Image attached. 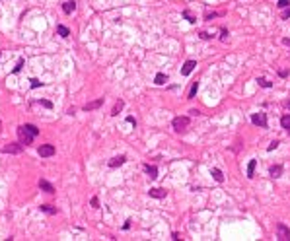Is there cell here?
<instances>
[{
  "label": "cell",
  "instance_id": "6da1fadb",
  "mask_svg": "<svg viewBox=\"0 0 290 241\" xmlns=\"http://www.w3.org/2000/svg\"><path fill=\"white\" fill-rule=\"evenodd\" d=\"M39 134V128L35 125H22L18 128V136H20V142L24 144V146H28V144L33 142V138Z\"/></svg>",
  "mask_w": 290,
  "mask_h": 241
},
{
  "label": "cell",
  "instance_id": "7a4b0ae2",
  "mask_svg": "<svg viewBox=\"0 0 290 241\" xmlns=\"http://www.w3.org/2000/svg\"><path fill=\"white\" fill-rule=\"evenodd\" d=\"M189 122H191V119H189V117H175L171 125H173V130L181 132L185 126H189Z\"/></svg>",
  "mask_w": 290,
  "mask_h": 241
},
{
  "label": "cell",
  "instance_id": "3957f363",
  "mask_svg": "<svg viewBox=\"0 0 290 241\" xmlns=\"http://www.w3.org/2000/svg\"><path fill=\"white\" fill-rule=\"evenodd\" d=\"M37 154L41 158H51V156H55V146H53V144H43V146L37 150Z\"/></svg>",
  "mask_w": 290,
  "mask_h": 241
},
{
  "label": "cell",
  "instance_id": "277c9868",
  "mask_svg": "<svg viewBox=\"0 0 290 241\" xmlns=\"http://www.w3.org/2000/svg\"><path fill=\"white\" fill-rule=\"evenodd\" d=\"M251 122L255 126H261V128H265L267 126V115L265 113H255L251 117Z\"/></svg>",
  "mask_w": 290,
  "mask_h": 241
},
{
  "label": "cell",
  "instance_id": "5b68a950",
  "mask_svg": "<svg viewBox=\"0 0 290 241\" xmlns=\"http://www.w3.org/2000/svg\"><path fill=\"white\" fill-rule=\"evenodd\" d=\"M4 154H22L24 152V144H6L2 148Z\"/></svg>",
  "mask_w": 290,
  "mask_h": 241
},
{
  "label": "cell",
  "instance_id": "8992f818",
  "mask_svg": "<svg viewBox=\"0 0 290 241\" xmlns=\"http://www.w3.org/2000/svg\"><path fill=\"white\" fill-rule=\"evenodd\" d=\"M277 232H278V239L281 241H288L290 239V229L284 224H277Z\"/></svg>",
  "mask_w": 290,
  "mask_h": 241
},
{
  "label": "cell",
  "instance_id": "52a82bcc",
  "mask_svg": "<svg viewBox=\"0 0 290 241\" xmlns=\"http://www.w3.org/2000/svg\"><path fill=\"white\" fill-rule=\"evenodd\" d=\"M195 66H197L195 60H187L185 64H183V68H181V76H189V74L195 70Z\"/></svg>",
  "mask_w": 290,
  "mask_h": 241
},
{
  "label": "cell",
  "instance_id": "ba28073f",
  "mask_svg": "<svg viewBox=\"0 0 290 241\" xmlns=\"http://www.w3.org/2000/svg\"><path fill=\"white\" fill-rule=\"evenodd\" d=\"M101 105H103V97H99V99H96V101H90V103H86V105H84V109H86V111H94V109H99Z\"/></svg>",
  "mask_w": 290,
  "mask_h": 241
},
{
  "label": "cell",
  "instance_id": "9c48e42d",
  "mask_svg": "<svg viewBox=\"0 0 290 241\" xmlns=\"http://www.w3.org/2000/svg\"><path fill=\"white\" fill-rule=\"evenodd\" d=\"M74 10H76V2H74V0H66V2L62 4V12H64V14H72Z\"/></svg>",
  "mask_w": 290,
  "mask_h": 241
},
{
  "label": "cell",
  "instance_id": "30bf717a",
  "mask_svg": "<svg viewBox=\"0 0 290 241\" xmlns=\"http://www.w3.org/2000/svg\"><path fill=\"white\" fill-rule=\"evenodd\" d=\"M39 187H41V191H45V192H49V195H53L55 192V187H53L49 181H45V179H41L39 181Z\"/></svg>",
  "mask_w": 290,
  "mask_h": 241
},
{
  "label": "cell",
  "instance_id": "8fae6325",
  "mask_svg": "<svg viewBox=\"0 0 290 241\" xmlns=\"http://www.w3.org/2000/svg\"><path fill=\"white\" fill-rule=\"evenodd\" d=\"M269 173H271V177H273V179L281 177V175H282V165H273V167H271V171H269Z\"/></svg>",
  "mask_w": 290,
  "mask_h": 241
},
{
  "label": "cell",
  "instance_id": "7c38bea8",
  "mask_svg": "<svg viewBox=\"0 0 290 241\" xmlns=\"http://www.w3.org/2000/svg\"><path fill=\"white\" fill-rule=\"evenodd\" d=\"M144 171L148 173L150 179H156V177H158V169L154 167V165H144Z\"/></svg>",
  "mask_w": 290,
  "mask_h": 241
},
{
  "label": "cell",
  "instance_id": "4fadbf2b",
  "mask_svg": "<svg viewBox=\"0 0 290 241\" xmlns=\"http://www.w3.org/2000/svg\"><path fill=\"white\" fill-rule=\"evenodd\" d=\"M150 196H154V199H164L166 196V191L164 189H150Z\"/></svg>",
  "mask_w": 290,
  "mask_h": 241
},
{
  "label": "cell",
  "instance_id": "5bb4252c",
  "mask_svg": "<svg viewBox=\"0 0 290 241\" xmlns=\"http://www.w3.org/2000/svg\"><path fill=\"white\" fill-rule=\"evenodd\" d=\"M123 163H125V156H117L109 162V167H119V165H123Z\"/></svg>",
  "mask_w": 290,
  "mask_h": 241
},
{
  "label": "cell",
  "instance_id": "9a60e30c",
  "mask_svg": "<svg viewBox=\"0 0 290 241\" xmlns=\"http://www.w3.org/2000/svg\"><path fill=\"white\" fill-rule=\"evenodd\" d=\"M123 107H125V101H121V99H119L117 103L113 105V111H111V115H119L121 111H123Z\"/></svg>",
  "mask_w": 290,
  "mask_h": 241
},
{
  "label": "cell",
  "instance_id": "2e32d148",
  "mask_svg": "<svg viewBox=\"0 0 290 241\" xmlns=\"http://www.w3.org/2000/svg\"><path fill=\"white\" fill-rule=\"evenodd\" d=\"M210 175H212L214 181H218V183H222V181H224V175H222V171H220V169H212V171H210Z\"/></svg>",
  "mask_w": 290,
  "mask_h": 241
},
{
  "label": "cell",
  "instance_id": "e0dca14e",
  "mask_svg": "<svg viewBox=\"0 0 290 241\" xmlns=\"http://www.w3.org/2000/svg\"><path fill=\"white\" fill-rule=\"evenodd\" d=\"M255 165H257V162H255V159H251V162H249V165H247V177H249V179L253 177V173H255Z\"/></svg>",
  "mask_w": 290,
  "mask_h": 241
},
{
  "label": "cell",
  "instance_id": "ac0fdd59",
  "mask_svg": "<svg viewBox=\"0 0 290 241\" xmlns=\"http://www.w3.org/2000/svg\"><path fill=\"white\" fill-rule=\"evenodd\" d=\"M197 89H199V84H197V82H193V84H191V89H189V95H187V97H189V99H193L195 95H197Z\"/></svg>",
  "mask_w": 290,
  "mask_h": 241
},
{
  "label": "cell",
  "instance_id": "d6986e66",
  "mask_svg": "<svg viewBox=\"0 0 290 241\" xmlns=\"http://www.w3.org/2000/svg\"><path fill=\"white\" fill-rule=\"evenodd\" d=\"M154 82H156L158 86H162V84H166V82H167V76L160 72V74H156V80H154Z\"/></svg>",
  "mask_w": 290,
  "mask_h": 241
},
{
  "label": "cell",
  "instance_id": "ffe728a7",
  "mask_svg": "<svg viewBox=\"0 0 290 241\" xmlns=\"http://www.w3.org/2000/svg\"><path fill=\"white\" fill-rule=\"evenodd\" d=\"M57 31H59L62 37H68V35H70V29L64 27V25H57Z\"/></svg>",
  "mask_w": 290,
  "mask_h": 241
},
{
  "label": "cell",
  "instance_id": "44dd1931",
  "mask_svg": "<svg viewBox=\"0 0 290 241\" xmlns=\"http://www.w3.org/2000/svg\"><path fill=\"white\" fill-rule=\"evenodd\" d=\"M41 210H43L45 214H57V208H53L49 204H41Z\"/></svg>",
  "mask_w": 290,
  "mask_h": 241
},
{
  "label": "cell",
  "instance_id": "7402d4cb",
  "mask_svg": "<svg viewBox=\"0 0 290 241\" xmlns=\"http://www.w3.org/2000/svg\"><path fill=\"white\" fill-rule=\"evenodd\" d=\"M281 125H282V128H286V130H288V128H290V115H284V117H282V119H281Z\"/></svg>",
  "mask_w": 290,
  "mask_h": 241
},
{
  "label": "cell",
  "instance_id": "603a6c76",
  "mask_svg": "<svg viewBox=\"0 0 290 241\" xmlns=\"http://www.w3.org/2000/svg\"><path fill=\"white\" fill-rule=\"evenodd\" d=\"M257 82H259V86H261V88H271V86H273V84H271V82H269V80H265V78H261V80H257Z\"/></svg>",
  "mask_w": 290,
  "mask_h": 241
},
{
  "label": "cell",
  "instance_id": "cb8c5ba5",
  "mask_svg": "<svg viewBox=\"0 0 290 241\" xmlns=\"http://www.w3.org/2000/svg\"><path fill=\"white\" fill-rule=\"evenodd\" d=\"M278 144H281L278 140H273L271 144H269V148H267V150H269V152H273V150H275V148H278Z\"/></svg>",
  "mask_w": 290,
  "mask_h": 241
},
{
  "label": "cell",
  "instance_id": "d4e9b609",
  "mask_svg": "<svg viewBox=\"0 0 290 241\" xmlns=\"http://www.w3.org/2000/svg\"><path fill=\"white\" fill-rule=\"evenodd\" d=\"M281 18H282V20H288V18H290V8H288V6L284 8V12H282V16H281Z\"/></svg>",
  "mask_w": 290,
  "mask_h": 241
},
{
  "label": "cell",
  "instance_id": "484cf974",
  "mask_svg": "<svg viewBox=\"0 0 290 241\" xmlns=\"http://www.w3.org/2000/svg\"><path fill=\"white\" fill-rule=\"evenodd\" d=\"M22 66H24V58H20V60H18V66H16V68H14V74H16V72H20V70H22Z\"/></svg>",
  "mask_w": 290,
  "mask_h": 241
},
{
  "label": "cell",
  "instance_id": "4316f807",
  "mask_svg": "<svg viewBox=\"0 0 290 241\" xmlns=\"http://www.w3.org/2000/svg\"><path fill=\"white\" fill-rule=\"evenodd\" d=\"M90 202H92V206H94V208H99V200H97V196H92V200H90Z\"/></svg>",
  "mask_w": 290,
  "mask_h": 241
},
{
  "label": "cell",
  "instance_id": "83f0119b",
  "mask_svg": "<svg viewBox=\"0 0 290 241\" xmlns=\"http://www.w3.org/2000/svg\"><path fill=\"white\" fill-rule=\"evenodd\" d=\"M183 16H185V18H187L189 21H191V24H195V21H197V20H195V18H193V16H191V14H189V12H187V10H185V12H183Z\"/></svg>",
  "mask_w": 290,
  "mask_h": 241
},
{
  "label": "cell",
  "instance_id": "f1b7e54d",
  "mask_svg": "<svg viewBox=\"0 0 290 241\" xmlns=\"http://www.w3.org/2000/svg\"><path fill=\"white\" fill-rule=\"evenodd\" d=\"M39 86H41V82L37 78H31V88H39Z\"/></svg>",
  "mask_w": 290,
  "mask_h": 241
},
{
  "label": "cell",
  "instance_id": "f546056e",
  "mask_svg": "<svg viewBox=\"0 0 290 241\" xmlns=\"http://www.w3.org/2000/svg\"><path fill=\"white\" fill-rule=\"evenodd\" d=\"M39 103L43 105V107H47V109H51V107H53V103H51V101H45V99H43V101H39Z\"/></svg>",
  "mask_w": 290,
  "mask_h": 241
},
{
  "label": "cell",
  "instance_id": "4dcf8cb0",
  "mask_svg": "<svg viewBox=\"0 0 290 241\" xmlns=\"http://www.w3.org/2000/svg\"><path fill=\"white\" fill-rule=\"evenodd\" d=\"M288 6V0H278V8H286Z\"/></svg>",
  "mask_w": 290,
  "mask_h": 241
},
{
  "label": "cell",
  "instance_id": "1f68e13d",
  "mask_svg": "<svg viewBox=\"0 0 290 241\" xmlns=\"http://www.w3.org/2000/svg\"><path fill=\"white\" fill-rule=\"evenodd\" d=\"M220 33H222V35H220V39H222V41H226V39H228V31H226V29H222Z\"/></svg>",
  "mask_w": 290,
  "mask_h": 241
},
{
  "label": "cell",
  "instance_id": "d6a6232c",
  "mask_svg": "<svg viewBox=\"0 0 290 241\" xmlns=\"http://www.w3.org/2000/svg\"><path fill=\"white\" fill-rule=\"evenodd\" d=\"M199 37H201V39H210V35L207 33V31H201V33H199Z\"/></svg>",
  "mask_w": 290,
  "mask_h": 241
},
{
  "label": "cell",
  "instance_id": "836d02e7",
  "mask_svg": "<svg viewBox=\"0 0 290 241\" xmlns=\"http://www.w3.org/2000/svg\"><path fill=\"white\" fill-rule=\"evenodd\" d=\"M288 107H290V101H288Z\"/></svg>",
  "mask_w": 290,
  "mask_h": 241
},
{
  "label": "cell",
  "instance_id": "e575fe53",
  "mask_svg": "<svg viewBox=\"0 0 290 241\" xmlns=\"http://www.w3.org/2000/svg\"><path fill=\"white\" fill-rule=\"evenodd\" d=\"M288 132H290V128H288Z\"/></svg>",
  "mask_w": 290,
  "mask_h": 241
}]
</instances>
